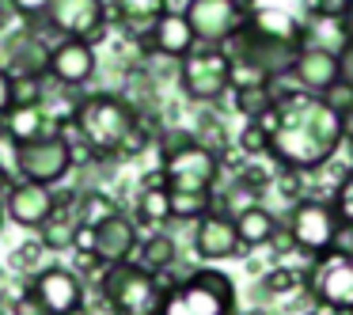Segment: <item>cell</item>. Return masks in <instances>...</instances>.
<instances>
[{
	"label": "cell",
	"mask_w": 353,
	"mask_h": 315,
	"mask_svg": "<svg viewBox=\"0 0 353 315\" xmlns=\"http://www.w3.org/2000/svg\"><path fill=\"white\" fill-rule=\"evenodd\" d=\"M254 125L270 141L266 152L289 171L323 167L345 141L342 114H334L319 95L307 92H277L274 110H266Z\"/></svg>",
	"instance_id": "6da1fadb"
},
{
	"label": "cell",
	"mask_w": 353,
	"mask_h": 315,
	"mask_svg": "<svg viewBox=\"0 0 353 315\" xmlns=\"http://www.w3.org/2000/svg\"><path fill=\"white\" fill-rule=\"evenodd\" d=\"M72 122H77L80 141L92 148V156H122V145L141 125V114L122 95L95 92L80 99V107L72 110Z\"/></svg>",
	"instance_id": "7a4b0ae2"
},
{
	"label": "cell",
	"mask_w": 353,
	"mask_h": 315,
	"mask_svg": "<svg viewBox=\"0 0 353 315\" xmlns=\"http://www.w3.org/2000/svg\"><path fill=\"white\" fill-rule=\"evenodd\" d=\"M236 312V285L221 270H194L186 281L163 292L160 315H232Z\"/></svg>",
	"instance_id": "3957f363"
},
{
	"label": "cell",
	"mask_w": 353,
	"mask_h": 315,
	"mask_svg": "<svg viewBox=\"0 0 353 315\" xmlns=\"http://www.w3.org/2000/svg\"><path fill=\"white\" fill-rule=\"evenodd\" d=\"M163 285L141 262H118L103 270V300L114 315H160Z\"/></svg>",
	"instance_id": "277c9868"
},
{
	"label": "cell",
	"mask_w": 353,
	"mask_h": 315,
	"mask_svg": "<svg viewBox=\"0 0 353 315\" xmlns=\"http://www.w3.org/2000/svg\"><path fill=\"white\" fill-rule=\"evenodd\" d=\"M247 27L266 39L296 42L307 46V31H312V0H243Z\"/></svg>",
	"instance_id": "5b68a950"
},
{
	"label": "cell",
	"mask_w": 353,
	"mask_h": 315,
	"mask_svg": "<svg viewBox=\"0 0 353 315\" xmlns=\"http://www.w3.org/2000/svg\"><path fill=\"white\" fill-rule=\"evenodd\" d=\"M307 289H312L315 304L338 315H353V254L345 247L312 258L307 266Z\"/></svg>",
	"instance_id": "8992f818"
},
{
	"label": "cell",
	"mask_w": 353,
	"mask_h": 315,
	"mask_svg": "<svg viewBox=\"0 0 353 315\" xmlns=\"http://www.w3.org/2000/svg\"><path fill=\"white\" fill-rule=\"evenodd\" d=\"M163 186L171 194H213L216 179H221V160L198 141H186L183 148H168L163 152Z\"/></svg>",
	"instance_id": "52a82bcc"
},
{
	"label": "cell",
	"mask_w": 353,
	"mask_h": 315,
	"mask_svg": "<svg viewBox=\"0 0 353 315\" xmlns=\"http://www.w3.org/2000/svg\"><path fill=\"white\" fill-rule=\"evenodd\" d=\"M179 88L194 103H216L232 88V61L224 46H194L179 65Z\"/></svg>",
	"instance_id": "ba28073f"
},
{
	"label": "cell",
	"mask_w": 353,
	"mask_h": 315,
	"mask_svg": "<svg viewBox=\"0 0 353 315\" xmlns=\"http://www.w3.org/2000/svg\"><path fill=\"white\" fill-rule=\"evenodd\" d=\"M289 236H292V247H300L307 258H319V254H327L338 247L342 224H338L330 201L304 198V201H296L292 213H289Z\"/></svg>",
	"instance_id": "9c48e42d"
},
{
	"label": "cell",
	"mask_w": 353,
	"mask_h": 315,
	"mask_svg": "<svg viewBox=\"0 0 353 315\" xmlns=\"http://www.w3.org/2000/svg\"><path fill=\"white\" fill-rule=\"evenodd\" d=\"M186 23L198 46H224L247 27L243 0H186Z\"/></svg>",
	"instance_id": "30bf717a"
},
{
	"label": "cell",
	"mask_w": 353,
	"mask_h": 315,
	"mask_svg": "<svg viewBox=\"0 0 353 315\" xmlns=\"http://www.w3.org/2000/svg\"><path fill=\"white\" fill-rule=\"evenodd\" d=\"M72 167V145L69 137L46 133L42 141L16 148V171L23 175V183H39V186H54L69 175Z\"/></svg>",
	"instance_id": "8fae6325"
},
{
	"label": "cell",
	"mask_w": 353,
	"mask_h": 315,
	"mask_svg": "<svg viewBox=\"0 0 353 315\" xmlns=\"http://www.w3.org/2000/svg\"><path fill=\"white\" fill-rule=\"evenodd\" d=\"M46 27L57 39H80L95 46L107 34V0H54Z\"/></svg>",
	"instance_id": "7c38bea8"
},
{
	"label": "cell",
	"mask_w": 353,
	"mask_h": 315,
	"mask_svg": "<svg viewBox=\"0 0 353 315\" xmlns=\"http://www.w3.org/2000/svg\"><path fill=\"white\" fill-rule=\"evenodd\" d=\"M31 292L46 304L50 315H80L84 312V285L72 270L46 266L31 277Z\"/></svg>",
	"instance_id": "4fadbf2b"
},
{
	"label": "cell",
	"mask_w": 353,
	"mask_h": 315,
	"mask_svg": "<svg viewBox=\"0 0 353 315\" xmlns=\"http://www.w3.org/2000/svg\"><path fill=\"white\" fill-rule=\"evenodd\" d=\"M46 77H54L61 88H84L95 77V46H88L80 39H57L50 46Z\"/></svg>",
	"instance_id": "5bb4252c"
},
{
	"label": "cell",
	"mask_w": 353,
	"mask_h": 315,
	"mask_svg": "<svg viewBox=\"0 0 353 315\" xmlns=\"http://www.w3.org/2000/svg\"><path fill=\"white\" fill-rule=\"evenodd\" d=\"M292 77H296L300 92L307 95H327L330 88L342 80V69H338V50L327 46H300L296 65H292Z\"/></svg>",
	"instance_id": "9a60e30c"
},
{
	"label": "cell",
	"mask_w": 353,
	"mask_h": 315,
	"mask_svg": "<svg viewBox=\"0 0 353 315\" xmlns=\"http://www.w3.org/2000/svg\"><path fill=\"white\" fill-rule=\"evenodd\" d=\"M194 251H198V258H205V262H224V258H232V254L243 251V243H239V236H236L232 213L213 209V213L201 216L198 228H194Z\"/></svg>",
	"instance_id": "2e32d148"
},
{
	"label": "cell",
	"mask_w": 353,
	"mask_h": 315,
	"mask_svg": "<svg viewBox=\"0 0 353 315\" xmlns=\"http://www.w3.org/2000/svg\"><path fill=\"white\" fill-rule=\"evenodd\" d=\"M4 213L19 224V228H42L50 216L57 213V198L50 186L39 183H16L8 190V201H4Z\"/></svg>",
	"instance_id": "e0dca14e"
},
{
	"label": "cell",
	"mask_w": 353,
	"mask_h": 315,
	"mask_svg": "<svg viewBox=\"0 0 353 315\" xmlns=\"http://www.w3.org/2000/svg\"><path fill=\"white\" fill-rule=\"evenodd\" d=\"M141 247L137 239V224L130 221L125 213L110 216L107 224L95 228V258L103 266H118V262H133V251Z\"/></svg>",
	"instance_id": "ac0fdd59"
},
{
	"label": "cell",
	"mask_w": 353,
	"mask_h": 315,
	"mask_svg": "<svg viewBox=\"0 0 353 315\" xmlns=\"http://www.w3.org/2000/svg\"><path fill=\"white\" fill-rule=\"evenodd\" d=\"M145 42L156 50V54L179 57V61L198 46V39H194V31H190V23H186L183 12H168V16H160V19H156V27L145 34Z\"/></svg>",
	"instance_id": "d6986e66"
},
{
	"label": "cell",
	"mask_w": 353,
	"mask_h": 315,
	"mask_svg": "<svg viewBox=\"0 0 353 315\" xmlns=\"http://www.w3.org/2000/svg\"><path fill=\"white\" fill-rule=\"evenodd\" d=\"M8 61H12V77H46L50 69V46L39 39L34 31H23L8 42Z\"/></svg>",
	"instance_id": "ffe728a7"
},
{
	"label": "cell",
	"mask_w": 353,
	"mask_h": 315,
	"mask_svg": "<svg viewBox=\"0 0 353 315\" xmlns=\"http://www.w3.org/2000/svg\"><path fill=\"white\" fill-rule=\"evenodd\" d=\"M236 221V236L243 247H270V239L277 236V221L270 209H262L259 201H254L251 209H243V213L232 216Z\"/></svg>",
	"instance_id": "44dd1931"
},
{
	"label": "cell",
	"mask_w": 353,
	"mask_h": 315,
	"mask_svg": "<svg viewBox=\"0 0 353 315\" xmlns=\"http://www.w3.org/2000/svg\"><path fill=\"white\" fill-rule=\"evenodd\" d=\"M46 125H50V114L42 107H12L8 110V133H4V137L16 148H23V145H31V141L46 137Z\"/></svg>",
	"instance_id": "7402d4cb"
},
{
	"label": "cell",
	"mask_w": 353,
	"mask_h": 315,
	"mask_svg": "<svg viewBox=\"0 0 353 315\" xmlns=\"http://www.w3.org/2000/svg\"><path fill=\"white\" fill-rule=\"evenodd\" d=\"M110 4H114V16L133 34H148L156 27V19L168 16V0H110Z\"/></svg>",
	"instance_id": "603a6c76"
},
{
	"label": "cell",
	"mask_w": 353,
	"mask_h": 315,
	"mask_svg": "<svg viewBox=\"0 0 353 315\" xmlns=\"http://www.w3.org/2000/svg\"><path fill=\"white\" fill-rule=\"evenodd\" d=\"M72 216H77V224L99 228V224L110 221V216H118V201L110 198V194H103V190H84L77 201H72Z\"/></svg>",
	"instance_id": "cb8c5ba5"
},
{
	"label": "cell",
	"mask_w": 353,
	"mask_h": 315,
	"mask_svg": "<svg viewBox=\"0 0 353 315\" xmlns=\"http://www.w3.org/2000/svg\"><path fill=\"white\" fill-rule=\"evenodd\" d=\"M232 103H236V110L243 118H251V122H259L266 110H274L277 103V92L274 84H251V88H232Z\"/></svg>",
	"instance_id": "d4e9b609"
},
{
	"label": "cell",
	"mask_w": 353,
	"mask_h": 315,
	"mask_svg": "<svg viewBox=\"0 0 353 315\" xmlns=\"http://www.w3.org/2000/svg\"><path fill=\"white\" fill-rule=\"evenodd\" d=\"M72 232H77V216H72V205L61 209V201H57V213L39 228V243L50 247V251H65V247H72Z\"/></svg>",
	"instance_id": "484cf974"
},
{
	"label": "cell",
	"mask_w": 353,
	"mask_h": 315,
	"mask_svg": "<svg viewBox=\"0 0 353 315\" xmlns=\"http://www.w3.org/2000/svg\"><path fill=\"white\" fill-rule=\"evenodd\" d=\"M137 251H141V266H145L148 274L160 277L163 270L175 262V239H171L168 232H152V236H148L145 243L137 247Z\"/></svg>",
	"instance_id": "4316f807"
},
{
	"label": "cell",
	"mask_w": 353,
	"mask_h": 315,
	"mask_svg": "<svg viewBox=\"0 0 353 315\" xmlns=\"http://www.w3.org/2000/svg\"><path fill=\"white\" fill-rule=\"evenodd\" d=\"M137 216L145 224H152V228L168 224L171 221V194H168V186H145V190L137 194Z\"/></svg>",
	"instance_id": "83f0119b"
},
{
	"label": "cell",
	"mask_w": 353,
	"mask_h": 315,
	"mask_svg": "<svg viewBox=\"0 0 353 315\" xmlns=\"http://www.w3.org/2000/svg\"><path fill=\"white\" fill-rule=\"evenodd\" d=\"M304 281H307V270L274 266V270H266V277H262V292H270V296H285V292H296Z\"/></svg>",
	"instance_id": "f1b7e54d"
},
{
	"label": "cell",
	"mask_w": 353,
	"mask_h": 315,
	"mask_svg": "<svg viewBox=\"0 0 353 315\" xmlns=\"http://www.w3.org/2000/svg\"><path fill=\"white\" fill-rule=\"evenodd\" d=\"M205 213H213V194H171V216H179V221H201Z\"/></svg>",
	"instance_id": "f546056e"
},
{
	"label": "cell",
	"mask_w": 353,
	"mask_h": 315,
	"mask_svg": "<svg viewBox=\"0 0 353 315\" xmlns=\"http://www.w3.org/2000/svg\"><path fill=\"white\" fill-rule=\"evenodd\" d=\"M330 209H334L338 224H342L345 232H353V167L342 175V183H338V190H334V201H330Z\"/></svg>",
	"instance_id": "4dcf8cb0"
},
{
	"label": "cell",
	"mask_w": 353,
	"mask_h": 315,
	"mask_svg": "<svg viewBox=\"0 0 353 315\" xmlns=\"http://www.w3.org/2000/svg\"><path fill=\"white\" fill-rule=\"evenodd\" d=\"M12 107H42V80L12 77Z\"/></svg>",
	"instance_id": "1f68e13d"
},
{
	"label": "cell",
	"mask_w": 353,
	"mask_h": 315,
	"mask_svg": "<svg viewBox=\"0 0 353 315\" xmlns=\"http://www.w3.org/2000/svg\"><path fill=\"white\" fill-rule=\"evenodd\" d=\"M315 19H330V23H342L353 12V0H312Z\"/></svg>",
	"instance_id": "d6a6232c"
},
{
	"label": "cell",
	"mask_w": 353,
	"mask_h": 315,
	"mask_svg": "<svg viewBox=\"0 0 353 315\" xmlns=\"http://www.w3.org/2000/svg\"><path fill=\"white\" fill-rule=\"evenodd\" d=\"M236 186H239V190H247L251 198H259V194L270 186V171H266V167H254V163H251V167H243V171H239Z\"/></svg>",
	"instance_id": "836d02e7"
},
{
	"label": "cell",
	"mask_w": 353,
	"mask_h": 315,
	"mask_svg": "<svg viewBox=\"0 0 353 315\" xmlns=\"http://www.w3.org/2000/svg\"><path fill=\"white\" fill-rule=\"evenodd\" d=\"M42 251H46L42 243H34V239H27V243L19 247L16 254H12V270H23V274H31V270H39V262H42Z\"/></svg>",
	"instance_id": "e575fe53"
},
{
	"label": "cell",
	"mask_w": 353,
	"mask_h": 315,
	"mask_svg": "<svg viewBox=\"0 0 353 315\" xmlns=\"http://www.w3.org/2000/svg\"><path fill=\"white\" fill-rule=\"evenodd\" d=\"M239 148H243V156H251V160H254V156H262L270 148V141H266V133H262L254 122H247V130L239 133Z\"/></svg>",
	"instance_id": "d590c367"
},
{
	"label": "cell",
	"mask_w": 353,
	"mask_h": 315,
	"mask_svg": "<svg viewBox=\"0 0 353 315\" xmlns=\"http://www.w3.org/2000/svg\"><path fill=\"white\" fill-rule=\"evenodd\" d=\"M8 4H12V12H16L19 19H46V12H50L54 0H8Z\"/></svg>",
	"instance_id": "8d00e7d4"
},
{
	"label": "cell",
	"mask_w": 353,
	"mask_h": 315,
	"mask_svg": "<svg viewBox=\"0 0 353 315\" xmlns=\"http://www.w3.org/2000/svg\"><path fill=\"white\" fill-rule=\"evenodd\" d=\"M12 315H50V312H46V304L27 289V292H19V296L12 300Z\"/></svg>",
	"instance_id": "74e56055"
},
{
	"label": "cell",
	"mask_w": 353,
	"mask_h": 315,
	"mask_svg": "<svg viewBox=\"0 0 353 315\" xmlns=\"http://www.w3.org/2000/svg\"><path fill=\"white\" fill-rule=\"evenodd\" d=\"M72 251L84 254V258H95V228L77 224V232H72Z\"/></svg>",
	"instance_id": "f35d334b"
},
{
	"label": "cell",
	"mask_w": 353,
	"mask_h": 315,
	"mask_svg": "<svg viewBox=\"0 0 353 315\" xmlns=\"http://www.w3.org/2000/svg\"><path fill=\"white\" fill-rule=\"evenodd\" d=\"M338 69H342V84L353 92V39H342L338 46Z\"/></svg>",
	"instance_id": "ab89813d"
},
{
	"label": "cell",
	"mask_w": 353,
	"mask_h": 315,
	"mask_svg": "<svg viewBox=\"0 0 353 315\" xmlns=\"http://www.w3.org/2000/svg\"><path fill=\"white\" fill-rule=\"evenodd\" d=\"M12 110V72L0 69V114H8Z\"/></svg>",
	"instance_id": "60d3db41"
},
{
	"label": "cell",
	"mask_w": 353,
	"mask_h": 315,
	"mask_svg": "<svg viewBox=\"0 0 353 315\" xmlns=\"http://www.w3.org/2000/svg\"><path fill=\"white\" fill-rule=\"evenodd\" d=\"M342 137H345V141H353V107L342 114Z\"/></svg>",
	"instance_id": "b9f144b4"
},
{
	"label": "cell",
	"mask_w": 353,
	"mask_h": 315,
	"mask_svg": "<svg viewBox=\"0 0 353 315\" xmlns=\"http://www.w3.org/2000/svg\"><path fill=\"white\" fill-rule=\"evenodd\" d=\"M12 186H16V183H12V171L0 163V190H12Z\"/></svg>",
	"instance_id": "7bdbcfd3"
},
{
	"label": "cell",
	"mask_w": 353,
	"mask_h": 315,
	"mask_svg": "<svg viewBox=\"0 0 353 315\" xmlns=\"http://www.w3.org/2000/svg\"><path fill=\"white\" fill-rule=\"evenodd\" d=\"M342 31H345V39H353V12L342 19Z\"/></svg>",
	"instance_id": "ee69618b"
},
{
	"label": "cell",
	"mask_w": 353,
	"mask_h": 315,
	"mask_svg": "<svg viewBox=\"0 0 353 315\" xmlns=\"http://www.w3.org/2000/svg\"><path fill=\"white\" fill-rule=\"evenodd\" d=\"M8 133V114H0V137Z\"/></svg>",
	"instance_id": "f6af8a7d"
},
{
	"label": "cell",
	"mask_w": 353,
	"mask_h": 315,
	"mask_svg": "<svg viewBox=\"0 0 353 315\" xmlns=\"http://www.w3.org/2000/svg\"><path fill=\"white\" fill-rule=\"evenodd\" d=\"M0 224H4V205H0Z\"/></svg>",
	"instance_id": "bcb514c9"
},
{
	"label": "cell",
	"mask_w": 353,
	"mask_h": 315,
	"mask_svg": "<svg viewBox=\"0 0 353 315\" xmlns=\"http://www.w3.org/2000/svg\"><path fill=\"white\" fill-rule=\"evenodd\" d=\"M307 315H319V312H307Z\"/></svg>",
	"instance_id": "7dc6e473"
},
{
	"label": "cell",
	"mask_w": 353,
	"mask_h": 315,
	"mask_svg": "<svg viewBox=\"0 0 353 315\" xmlns=\"http://www.w3.org/2000/svg\"><path fill=\"white\" fill-rule=\"evenodd\" d=\"M0 315H4V312H0Z\"/></svg>",
	"instance_id": "c3c4849f"
},
{
	"label": "cell",
	"mask_w": 353,
	"mask_h": 315,
	"mask_svg": "<svg viewBox=\"0 0 353 315\" xmlns=\"http://www.w3.org/2000/svg\"><path fill=\"white\" fill-rule=\"evenodd\" d=\"M350 254H353V251H350Z\"/></svg>",
	"instance_id": "681fc988"
}]
</instances>
